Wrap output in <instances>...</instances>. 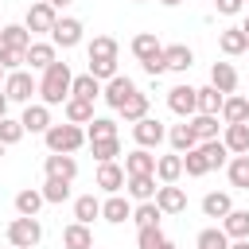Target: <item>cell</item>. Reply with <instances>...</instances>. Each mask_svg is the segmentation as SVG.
Masks as SVG:
<instances>
[{
    "mask_svg": "<svg viewBox=\"0 0 249 249\" xmlns=\"http://www.w3.org/2000/svg\"><path fill=\"white\" fill-rule=\"evenodd\" d=\"M70 86H74V74L66 62H51L39 78V101L43 105H66L70 101Z\"/></svg>",
    "mask_w": 249,
    "mask_h": 249,
    "instance_id": "6da1fadb",
    "label": "cell"
},
{
    "mask_svg": "<svg viewBox=\"0 0 249 249\" xmlns=\"http://www.w3.org/2000/svg\"><path fill=\"white\" fill-rule=\"evenodd\" d=\"M43 140H47V152H58V156H74L89 136H86V128L82 124H70V121H62V124H51L47 132H43Z\"/></svg>",
    "mask_w": 249,
    "mask_h": 249,
    "instance_id": "7a4b0ae2",
    "label": "cell"
},
{
    "mask_svg": "<svg viewBox=\"0 0 249 249\" xmlns=\"http://www.w3.org/2000/svg\"><path fill=\"white\" fill-rule=\"evenodd\" d=\"M43 241V226H39V218H12L8 222V245H16V249H35Z\"/></svg>",
    "mask_w": 249,
    "mask_h": 249,
    "instance_id": "3957f363",
    "label": "cell"
},
{
    "mask_svg": "<svg viewBox=\"0 0 249 249\" xmlns=\"http://www.w3.org/2000/svg\"><path fill=\"white\" fill-rule=\"evenodd\" d=\"M4 93H8V101L31 105V97L39 93V82L31 78V70H12V74L4 78Z\"/></svg>",
    "mask_w": 249,
    "mask_h": 249,
    "instance_id": "277c9868",
    "label": "cell"
},
{
    "mask_svg": "<svg viewBox=\"0 0 249 249\" xmlns=\"http://www.w3.org/2000/svg\"><path fill=\"white\" fill-rule=\"evenodd\" d=\"M167 109H171L175 117L191 121V117L198 113V89H195V86H187V82L171 86V89H167Z\"/></svg>",
    "mask_w": 249,
    "mask_h": 249,
    "instance_id": "5b68a950",
    "label": "cell"
},
{
    "mask_svg": "<svg viewBox=\"0 0 249 249\" xmlns=\"http://www.w3.org/2000/svg\"><path fill=\"white\" fill-rule=\"evenodd\" d=\"M58 23V12L47 4V0H39V4H31L27 8V16H23V27L31 31V35H51V27Z\"/></svg>",
    "mask_w": 249,
    "mask_h": 249,
    "instance_id": "8992f818",
    "label": "cell"
},
{
    "mask_svg": "<svg viewBox=\"0 0 249 249\" xmlns=\"http://www.w3.org/2000/svg\"><path fill=\"white\" fill-rule=\"evenodd\" d=\"M82 19H74V16H58V23L51 27V43L54 47H62V51H70V47H78L82 43Z\"/></svg>",
    "mask_w": 249,
    "mask_h": 249,
    "instance_id": "52a82bcc",
    "label": "cell"
},
{
    "mask_svg": "<svg viewBox=\"0 0 249 249\" xmlns=\"http://www.w3.org/2000/svg\"><path fill=\"white\" fill-rule=\"evenodd\" d=\"M132 140H136V148H160L163 140H167V128L156 121V117H144V121H136L132 124Z\"/></svg>",
    "mask_w": 249,
    "mask_h": 249,
    "instance_id": "ba28073f",
    "label": "cell"
},
{
    "mask_svg": "<svg viewBox=\"0 0 249 249\" xmlns=\"http://www.w3.org/2000/svg\"><path fill=\"white\" fill-rule=\"evenodd\" d=\"M132 93H136V82H132L128 74H117V78H113V82H105V89H101L105 105H109V109H117V113L124 109V101H128Z\"/></svg>",
    "mask_w": 249,
    "mask_h": 249,
    "instance_id": "9c48e42d",
    "label": "cell"
},
{
    "mask_svg": "<svg viewBox=\"0 0 249 249\" xmlns=\"http://www.w3.org/2000/svg\"><path fill=\"white\" fill-rule=\"evenodd\" d=\"M19 124H23V132H47L54 121H51V105H43V101H31V105H23V117H19Z\"/></svg>",
    "mask_w": 249,
    "mask_h": 249,
    "instance_id": "30bf717a",
    "label": "cell"
},
{
    "mask_svg": "<svg viewBox=\"0 0 249 249\" xmlns=\"http://www.w3.org/2000/svg\"><path fill=\"white\" fill-rule=\"evenodd\" d=\"M43 171H47V179H66V183H74V179H78V160L51 152V156L43 160Z\"/></svg>",
    "mask_w": 249,
    "mask_h": 249,
    "instance_id": "8fae6325",
    "label": "cell"
},
{
    "mask_svg": "<svg viewBox=\"0 0 249 249\" xmlns=\"http://www.w3.org/2000/svg\"><path fill=\"white\" fill-rule=\"evenodd\" d=\"M156 206H160L163 214H183V210H187V191L175 187V183H160V191H156Z\"/></svg>",
    "mask_w": 249,
    "mask_h": 249,
    "instance_id": "7c38bea8",
    "label": "cell"
},
{
    "mask_svg": "<svg viewBox=\"0 0 249 249\" xmlns=\"http://www.w3.org/2000/svg\"><path fill=\"white\" fill-rule=\"evenodd\" d=\"M156 183H160L156 175H128L124 179V191H128L132 202H156V191H160Z\"/></svg>",
    "mask_w": 249,
    "mask_h": 249,
    "instance_id": "4fadbf2b",
    "label": "cell"
},
{
    "mask_svg": "<svg viewBox=\"0 0 249 249\" xmlns=\"http://www.w3.org/2000/svg\"><path fill=\"white\" fill-rule=\"evenodd\" d=\"M218 51L230 54V58L249 54V35H245L241 27H226V31H218Z\"/></svg>",
    "mask_w": 249,
    "mask_h": 249,
    "instance_id": "5bb4252c",
    "label": "cell"
},
{
    "mask_svg": "<svg viewBox=\"0 0 249 249\" xmlns=\"http://www.w3.org/2000/svg\"><path fill=\"white\" fill-rule=\"evenodd\" d=\"M167 144H171V152H179V156L195 152V148H198V136H195L191 121H183V124H171V128H167Z\"/></svg>",
    "mask_w": 249,
    "mask_h": 249,
    "instance_id": "9a60e30c",
    "label": "cell"
},
{
    "mask_svg": "<svg viewBox=\"0 0 249 249\" xmlns=\"http://www.w3.org/2000/svg\"><path fill=\"white\" fill-rule=\"evenodd\" d=\"M124 167L113 160V163H97V187L105 191V195H121V187H124Z\"/></svg>",
    "mask_w": 249,
    "mask_h": 249,
    "instance_id": "2e32d148",
    "label": "cell"
},
{
    "mask_svg": "<svg viewBox=\"0 0 249 249\" xmlns=\"http://www.w3.org/2000/svg\"><path fill=\"white\" fill-rule=\"evenodd\" d=\"M163 62H167V70L187 74V70L195 66V51H191L187 43H171V47H163Z\"/></svg>",
    "mask_w": 249,
    "mask_h": 249,
    "instance_id": "e0dca14e",
    "label": "cell"
},
{
    "mask_svg": "<svg viewBox=\"0 0 249 249\" xmlns=\"http://www.w3.org/2000/svg\"><path fill=\"white\" fill-rule=\"evenodd\" d=\"M23 62H27L31 70H47L51 62H58V54H54V43H43V39H35V43L27 47Z\"/></svg>",
    "mask_w": 249,
    "mask_h": 249,
    "instance_id": "ac0fdd59",
    "label": "cell"
},
{
    "mask_svg": "<svg viewBox=\"0 0 249 249\" xmlns=\"http://www.w3.org/2000/svg\"><path fill=\"white\" fill-rule=\"evenodd\" d=\"M210 86L230 97V93L237 89V70H233V62H214V66H210Z\"/></svg>",
    "mask_w": 249,
    "mask_h": 249,
    "instance_id": "d6986e66",
    "label": "cell"
},
{
    "mask_svg": "<svg viewBox=\"0 0 249 249\" xmlns=\"http://www.w3.org/2000/svg\"><path fill=\"white\" fill-rule=\"evenodd\" d=\"M124 175H156V156L148 148H132L124 156Z\"/></svg>",
    "mask_w": 249,
    "mask_h": 249,
    "instance_id": "ffe728a7",
    "label": "cell"
},
{
    "mask_svg": "<svg viewBox=\"0 0 249 249\" xmlns=\"http://www.w3.org/2000/svg\"><path fill=\"white\" fill-rule=\"evenodd\" d=\"M156 179H160V183H179V179H183V156H179V152L156 156Z\"/></svg>",
    "mask_w": 249,
    "mask_h": 249,
    "instance_id": "44dd1931",
    "label": "cell"
},
{
    "mask_svg": "<svg viewBox=\"0 0 249 249\" xmlns=\"http://www.w3.org/2000/svg\"><path fill=\"white\" fill-rule=\"evenodd\" d=\"M101 218H105V222H113V226H121V222H128V218H132V202H128L124 195H109V198L101 202Z\"/></svg>",
    "mask_w": 249,
    "mask_h": 249,
    "instance_id": "7402d4cb",
    "label": "cell"
},
{
    "mask_svg": "<svg viewBox=\"0 0 249 249\" xmlns=\"http://www.w3.org/2000/svg\"><path fill=\"white\" fill-rule=\"evenodd\" d=\"M218 117H222V124H245V121H249V97H241V93H230Z\"/></svg>",
    "mask_w": 249,
    "mask_h": 249,
    "instance_id": "603a6c76",
    "label": "cell"
},
{
    "mask_svg": "<svg viewBox=\"0 0 249 249\" xmlns=\"http://www.w3.org/2000/svg\"><path fill=\"white\" fill-rule=\"evenodd\" d=\"M222 144L230 148V156H249V121L245 124H226Z\"/></svg>",
    "mask_w": 249,
    "mask_h": 249,
    "instance_id": "cb8c5ba5",
    "label": "cell"
},
{
    "mask_svg": "<svg viewBox=\"0 0 249 249\" xmlns=\"http://www.w3.org/2000/svg\"><path fill=\"white\" fill-rule=\"evenodd\" d=\"M43 191H35V187H23L19 195H16V214L19 218H39V210H43Z\"/></svg>",
    "mask_w": 249,
    "mask_h": 249,
    "instance_id": "d4e9b609",
    "label": "cell"
},
{
    "mask_svg": "<svg viewBox=\"0 0 249 249\" xmlns=\"http://www.w3.org/2000/svg\"><path fill=\"white\" fill-rule=\"evenodd\" d=\"M35 39H31V31L23 27V23H8V27H0V47H8V51H27Z\"/></svg>",
    "mask_w": 249,
    "mask_h": 249,
    "instance_id": "484cf974",
    "label": "cell"
},
{
    "mask_svg": "<svg viewBox=\"0 0 249 249\" xmlns=\"http://www.w3.org/2000/svg\"><path fill=\"white\" fill-rule=\"evenodd\" d=\"M62 249H93V230L82 222H70L62 230Z\"/></svg>",
    "mask_w": 249,
    "mask_h": 249,
    "instance_id": "4316f807",
    "label": "cell"
},
{
    "mask_svg": "<svg viewBox=\"0 0 249 249\" xmlns=\"http://www.w3.org/2000/svg\"><path fill=\"white\" fill-rule=\"evenodd\" d=\"M222 230H226V237L230 241H245L249 237V210H230L226 218H222Z\"/></svg>",
    "mask_w": 249,
    "mask_h": 249,
    "instance_id": "83f0119b",
    "label": "cell"
},
{
    "mask_svg": "<svg viewBox=\"0 0 249 249\" xmlns=\"http://www.w3.org/2000/svg\"><path fill=\"white\" fill-rule=\"evenodd\" d=\"M230 210H233L230 191H210V195H202V214H206V218H226Z\"/></svg>",
    "mask_w": 249,
    "mask_h": 249,
    "instance_id": "f1b7e54d",
    "label": "cell"
},
{
    "mask_svg": "<svg viewBox=\"0 0 249 249\" xmlns=\"http://www.w3.org/2000/svg\"><path fill=\"white\" fill-rule=\"evenodd\" d=\"M93 218H101V198L97 195H78L74 198V222L93 226Z\"/></svg>",
    "mask_w": 249,
    "mask_h": 249,
    "instance_id": "f546056e",
    "label": "cell"
},
{
    "mask_svg": "<svg viewBox=\"0 0 249 249\" xmlns=\"http://www.w3.org/2000/svg\"><path fill=\"white\" fill-rule=\"evenodd\" d=\"M198 152L206 156V167H210V171H218V167H226V163H230V148L222 144V136H218V140H202V144H198Z\"/></svg>",
    "mask_w": 249,
    "mask_h": 249,
    "instance_id": "4dcf8cb0",
    "label": "cell"
},
{
    "mask_svg": "<svg viewBox=\"0 0 249 249\" xmlns=\"http://www.w3.org/2000/svg\"><path fill=\"white\" fill-rule=\"evenodd\" d=\"M101 82L93 78V74H74V86H70V97H82V101H93V97H101Z\"/></svg>",
    "mask_w": 249,
    "mask_h": 249,
    "instance_id": "1f68e13d",
    "label": "cell"
},
{
    "mask_svg": "<svg viewBox=\"0 0 249 249\" xmlns=\"http://www.w3.org/2000/svg\"><path fill=\"white\" fill-rule=\"evenodd\" d=\"M62 117H66L70 124H89V121H93V101H82V97H70V101L62 105Z\"/></svg>",
    "mask_w": 249,
    "mask_h": 249,
    "instance_id": "d6a6232c",
    "label": "cell"
},
{
    "mask_svg": "<svg viewBox=\"0 0 249 249\" xmlns=\"http://www.w3.org/2000/svg\"><path fill=\"white\" fill-rule=\"evenodd\" d=\"M226 179H230V187L249 191V156H233V160L226 163Z\"/></svg>",
    "mask_w": 249,
    "mask_h": 249,
    "instance_id": "836d02e7",
    "label": "cell"
},
{
    "mask_svg": "<svg viewBox=\"0 0 249 249\" xmlns=\"http://www.w3.org/2000/svg\"><path fill=\"white\" fill-rule=\"evenodd\" d=\"M148 105H152V101H148V93H140V89H136V93L124 101V109H121L124 124H136V121H144V117H148Z\"/></svg>",
    "mask_w": 249,
    "mask_h": 249,
    "instance_id": "e575fe53",
    "label": "cell"
},
{
    "mask_svg": "<svg viewBox=\"0 0 249 249\" xmlns=\"http://www.w3.org/2000/svg\"><path fill=\"white\" fill-rule=\"evenodd\" d=\"M191 128H195V136L202 144V140H218V128H226V124H218V117H210V113H195Z\"/></svg>",
    "mask_w": 249,
    "mask_h": 249,
    "instance_id": "d590c367",
    "label": "cell"
},
{
    "mask_svg": "<svg viewBox=\"0 0 249 249\" xmlns=\"http://www.w3.org/2000/svg\"><path fill=\"white\" fill-rule=\"evenodd\" d=\"M160 51H163V43H160L152 31H140V35L132 39V54H136L140 62H144V58H152V54H160Z\"/></svg>",
    "mask_w": 249,
    "mask_h": 249,
    "instance_id": "8d00e7d4",
    "label": "cell"
},
{
    "mask_svg": "<svg viewBox=\"0 0 249 249\" xmlns=\"http://www.w3.org/2000/svg\"><path fill=\"white\" fill-rule=\"evenodd\" d=\"M222 105H226V93H218L214 86H202V89H198V113L218 117V113H222Z\"/></svg>",
    "mask_w": 249,
    "mask_h": 249,
    "instance_id": "74e56055",
    "label": "cell"
},
{
    "mask_svg": "<svg viewBox=\"0 0 249 249\" xmlns=\"http://www.w3.org/2000/svg\"><path fill=\"white\" fill-rule=\"evenodd\" d=\"M89 152H93L97 163H113V160L121 156V140H117V136H109V140H89Z\"/></svg>",
    "mask_w": 249,
    "mask_h": 249,
    "instance_id": "f35d334b",
    "label": "cell"
},
{
    "mask_svg": "<svg viewBox=\"0 0 249 249\" xmlns=\"http://www.w3.org/2000/svg\"><path fill=\"white\" fill-rule=\"evenodd\" d=\"M160 218H163V210H160L156 202H136V206H132V222H136V230H144V226H160Z\"/></svg>",
    "mask_w": 249,
    "mask_h": 249,
    "instance_id": "ab89813d",
    "label": "cell"
},
{
    "mask_svg": "<svg viewBox=\"0 0 249 249\" xmlns=\"http://www.w3.org/2000/svg\"><path fill=\"white\" fill-rule=\"evenodd\" d=\"M198 249H230V237H226V230L222 226H206V230H198Z\"/></svg>",
    "mask_w": 249,
    "mask_h": 249,
    "instance_id": "60d3db41",
    "label": "cell"
},
{
    "mask_svg": "<svg viewBox=\"0 0 249 249\" xmlns=\"http://www.w3.org/2000/svg\"><path fill=\"white\" fill-rule=\"evenodd\" d=\"M117 51H121V47H117V39H113V35H93V43L86 47V54H89V58H117Z\"/></svg>",
    "mask_w": 249,
    "mask_h": 249,
    "instance_id": "b9f144b4",
    "label": "cell"
},
{
    "mask_svg": "<svg viewBox=\"0 0 249 249\" xmlns=\"http://www.w3.org/2000/svg\"><path fill=\"white\" fill-rule=\"evenodd\" d=\"M86 74H93V78H97V82L105 86V82H113V78H117L121 70H117V58H89Z\"/></svg>",
    "mask_w": 249,
    "mask_h": 249,
    "instance_id": "7bdbcfd3",
    "label": "cell"
},
{
    "mask_svg": "<svg viewBox=\"0 0 249 249\" xmlns=\"http://www.w3.org/2000/svg\"><path fill=\"white\" fill-rule=\"evenodd\" d=\"M39 191H43V198H47L51 206H58V202H66V198H70V183H66V179H43V187H39Z\"/></svg>",
    "mask_w": 249,
    "mask_h": 249,
    "instance_id": "ee69618b",
    "label": "cell"
},
{
    "mask_svg": "<svg viewBox=\"0 0 249 249\" xmlns=\"http://www.w3.org/2000/svg\"><path fill=\"white\" fill-rule=\"evenodd\" d=\"M86 136L89 140H109V136H117V121L113 117H93L86 124Z\"/></svg>",
    "mask_w": 249,
    "mask_h": 249,
    "instance_id": "f6af8a7d",
    "label": "cell"
},
{
    "mask_svg": "<svg viewBox=\"0 0 249 249\" xmlns=\"http://www.w3.org/2000/svg\"><path fill=\"white\" fill-rule=\"evenodd\" d=\"M163 230L160 226H144V230H136V249H163Z\"/></svg>",
    "mask_w": 249,
    "mask_h": 249,
    "instance_id": "bcb514c9",
    "label": "cell"
},
{
    "mask_svg": "<svg viewBox=\"0 0 249 249\" xmlns=\"http://www.w3.org/2000/svg\"><path fill=\"white\" fill-rule=\"evenodd\" d=\"M206 171H210V167H206V156H202L198 148L183 156V175H191V179H202Z\"/></svg>",
    "mask_w": 249,
    "mask_h": 249,
    "instance_id": "7dc6e473",
    "label": "cell"
},
{
    "mask_svg": "<svg viewBox=\"0 0 249 249\" xmlns=\"http://www.w3.org/2000/svg\"><path fill=\"white\" fill-rule=\"evenodd\" d=\"M23 136H27V132H23V124H19V121H12V117H4V121H0V144H4V148L19 144Z\"/></svg>",
    "mask_w": 249,
    "mask_h": 249,
    "instance_id": "c3c4849f",
    "label": "cell"
},
{
    "mask_svg": "<svg viewBox=\"0 0 249 249\" xmlns=\"http://www.w3.org/2000/svg\"><path fill=\"white\" fill-rule=\"evenodd\" d=\"M23 54L27 51H8V47H0V66L12 74V70H23Z\"/></svg>",
    "mask_w": 249,
    "mask_h": 249,
    "instance_id": "681fc988",
    "label": "cell"
},
{
    "mask_svg": "<svg viewBox=\"0 0 249 249\" xmlns=\"http://www.w3.org/2000/svg\"><path fill=\"white\" fill-rule=\"evenodd\" d=\"M140 66H144V74H148V78H160V74H167V62H163V51H160V54H152V58H144Z\"/></svg>",
    "mask_w": 249,
    "mask_h": 249,
    "instance_id": "f907efd6",
    "label": "cell"
},
{
    "mask_svg": "<svg viewBox=\"0 0 249 249\" xmlns=\"http://www.w3.org/2000/svg\"><path fill=\"white\" fill-rule=\"evenodd\" d=\"M245 8V0H214V12L218 16H237Z\"/></svg>",
    "mask_w": 249,
    "mask_h": 249,
    "instance_id": "816d5d0a",
    "label": "cell"
},
{
    "mask_svg": "<svg viewBox=\"0 0 249 249\" xmlns=\"http://www.w3.org/2000/svg\"><path fill=\"white\" fill-rule=\"evenodd\" d=\"M8 105H12V101H8V93H4V89H0V121H4V117H8Z\"/></svg>",
    "mask_w": 249,
    "mask_h": 249,
    "instance_id": "f5cc1de1",
    "label": "cell"
},
{
    "mask_svg": "<svg viewBox=\"0 0 249 249\" xmlns=\"http://www.w3.org/2000/svg\"><path fill=\"white\" fill-rule=\"evenodd\" d=\"M47 4H51V8L58 12V8H66V4H74V0H47Z\"/></svg>",
    "mask_w": 249,
    "mask_h": 249,
    "instance_id": "db71d44e",
    "label": "cell"
},
{
    "mask_svg": "<svg viewBox=\"0 0 249 249\" xmlns=\"http://www.w3.org/2000/svg\"><path fill=\"white\" fill-rule=\"evenodd\" d=\"M230 249H249V237L245 241H230Z\"/></svg>",
    "mask_w": 249,
    "mask_h": 249,
    "instance_id": "11a10c76",
    "label": "cell"
},
{
    "mask_svg": "<svg viewBox=\"0 0 249 249\" xmlns=\"http://www.w3.org/2000/svg\"><path fill=\"white\" fill-rule=\"evenodd\" d=\"M160 4H163V8H175V4H183V0H160Z\"/></svg>",
    "mask_w": 249,
    "mask_h": 249,
    "instance_id": "9f6ffc18",
    "label": "cell"
},
{
    "mask_svg": "<svg viewBox=\"0 0 249 249\" xmlns=\"http://www.w3.org/2000/svg\"><path fill=\"white\" fill-rule=\"evenodd\" d=\"M4 78H8V70H4V66H0V89H4Z\"/></svg>",
    "mask_w": 249,
    "mask_h": 249,
    "instance_id": "6f0895ef",
    "label": "cell"
},
{
    "mask_svg": "<svg viewBox=\"0 0 249 249\" xmlns=\"http://www.w3.org/2000/svg\"><path fill=\"white\" fill-rule=\"evenodd\" d=\"M241 31H245V35H249V16H245V23H241Z\"/></svg>",
    "mask_w": 249,
    "mask_h": 249,
    "instance_id": "680465c9",
    "label": "cell"
},
{
    "mask_svg": "<svg viewBox=\"0 0 249 249\" xmlns=\"http://www.w3.org/2000/svg\"><path fill=\"white\" fill-rule=\"evenodd\" d=\"M0 156H4V144H0Z\"/></svg>",
    "mask_w": 249,
    "mask_h": 249,
    "instance_id": "91938a15",
    "label": "cell"
},
{
    "mask_svg": "<svg viewBox=\"0 0 249 249\" xmlns=\"http://www.w3.org/2000/svg\"><path fill=\"white\" fill-rule=\"evenodd\" d=\"M132 4H144V0H132Z\"/></svg>",
    "mask_w": 249,
    "mask_h": 249,
    "instance_id": "94428289",
    "label": "cell"
},
{
    "mask_svg": "<svg viewBox=\"0 0 249 249\" xmlns=\"http://www.w3.org/2000/svg\"><path fill=\"white\" fill-rule=\"evenodd\" d=\"M8 249H16V245H8Z\"/></svg>",
    "mask_w": 249,
    "mask_h": 249,
    "instance_id": "6125c7cd",
    "label": "cell"
},
{
    "mask_svg": "<svg viewBox=\"0 0 249 249\" xmlns=\"http://www.w3.org/2000/svg\"><path fill=\"white\" fill-rule=\"evenodd\" d=\"M245 4H249V0H245Z\"/></svg>",
    "mask_w": 249,
    "mask_h": 249,
    "instance_id": "be15d7a7",
    "label": "cell"
}]
</instances>
